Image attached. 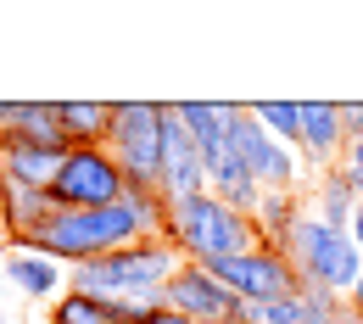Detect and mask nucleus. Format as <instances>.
Instances as JSON below:
<instances>
[{
  "label": "nucleus",
  "mask_w": 363,
  "mask_h": 324,
  "mask_svg": "<svg viewBox=\"0 0 363 324\" xmlns=\"http://www.w3.org/2000/svg\"><path fill=\"white\" fill-rule=\"evenodd\" d=\"M50 324H118L112 319V302H101V296H84V291H62L56 302H50Z\"/></svg>",
  "instance_id": "19"
},
{
  "label": "nucleus",
  "mask_w": 363,
  "mask_h": 324,
  "mask_svg": "<svg viewBox=\"0 0 363 324\" xmlns=\"http://www.w3.org/2000/svg\"><path fill=\"white\" fill-rule=\"evenodd\" d=\"M308 207H302V196L296 190H263V201H257V213H252V224L263 235V246H285V235L296 230V218H302Z\"/></svg>",
  "instance_id": "17"
},
{
  "label": "nucleus",
  "mask_w": 363,
  "mask_h": 324,
  "mask_svg": "<svg viewBox=\"0 0 363 324\" xmlns=\"http://www.w3.org/2000/svg\"><path fill=\"white\" fill-rule=\"evenodd\" d=\"M67 151H45V145H28L17 135H0V185H17V190H45L50 174L62 168Z\"/></svg>",
  "instance_id": "12"
},
{
  "label": "nucleus",
  "mask_w": 363,
  "mask_h": 324,
  "mask_svg": "<svg viewBox=\"0 0 363 324\" xmlns=\"http://www.w3.org/2000/svg\"><path fill=\"white\" fill-rule=\"evenodd\" d=\"M0 324H11V319H6V313H0Z\"/></svg>",
  "instance_id": "27"
},
{
  "label": "nucleus",
  "mask_w": 363,
  "mask_h": 324,
  "mask_svg": "<svg viewBox=\"0 0 363 324\" xmlns=\"http://www.w3.org/2000/svg\"><path fill=\"white\" fill-rule=\"evenodd\" d=\"M213 279L224 285L229 296L252 302V308H274L279 296L296 291V269H291L285 252H274V246H252V252H240V257L213 263Z\"/></svg>",
  "instance_id": "7"
},
{
  "label": "nucleus",
  "mask_w": 363,
  "mask_h": 324,
  "mask_svg": "<svg viewBox=\"0 0 363 324\" xmlns=\"http://www.w3.org/2000/svg\"><path fill=\"white\" fill-rule=\"evenodd\" d=\"M347 235H352V246H358V252H363V207H358V213H352V224H347Z\"/></svg>",
  "instance_id": "23"
},
{
  "label": "nucleus",
  "mask_w": 363,
  "mask_h": 324,
  "mask_svg": "<svg viewBox=\"0 0 363 324\" xmlns=\"http://www.w3.org/2000/svg\"><path fill=\"white\" fill-rule=\"evenodd\" d=\"M162 196L168 201H184V196H201L207 190V168H201V151L196 140L184 135V123L174 118V106L162 101Z\"/></svg>",
  "instance_id": "9"
},
{
  "label": "nucleus",
  "mask_w": 363,
  "mask_h": 324,
  "mask_svg": "<svg viewBox=\"0 0 363 324\" xmlns=\"http://www.w3.org/2000/svg\"><path fill=\"white\" fill-rule=\"evenodd\" d=\"M140 324H190L184 313H174V308H157V313H145Z\"/></svg>",
  "instance_id": "22"
},
{
  "label": "nucleus",
  "mask_w": 363,
  "mask_h": 324,
  "mask_svg": "<svg viewBox=\"0 0 363 324\" xmlns=\"http://www.w3.org/2000/svg\"><path fill=\"white\" fill-rule=\"evenodd\" d=\"M218 118H224V135H229V145H235V157L246 162V174L263 190H296L302 185V157H296L291 145H279V140L252 118V106L218 101Z\"/></svg>",
  "instance_id": "6"
},
{
  "label": "nucleus",
  "mask_w": 363,
  "mask_h": 324,
  "mask_svg": "<svg viewBox=\"0 0 363 324\" xmlns=\"http://www.w3.org/2000/svg\"><path fill=\"white\" fill-rule=\"evenodd\" d=\"M341 151H347V129H341V106L335 101H302V145H296V157H302V168H335L341 162Z\"/></svg>",
  "instance_id": "10"
},
{
  "label": "nucleus",
  "mask_w": 363,
  "mask_h": 324,
  "mask_svg": "<svg viewBox=\"0 0 363 324\" xmlns=\"http://www.w3.org/2000/svg\"><path fill=\"white\" fill-rule=\"evenodd\" d=\"M347 308H352V313L363 319V274H358V285H352V296H347Z\"/></svg>",
  "instance_id": "24"
},
{
  "label": "nucleus",
  "mask_w": 363,
  "mask_h": 324,
  "mask_svg": "<svg viewBox=\"0 0 363 324\" xmlns=\"http://www.w3.org/2000/svg\"><path fill=\"white\" fill-rule=\"evenodd\" d=\"M11 129V101H0V135Z\"/></svg>",
  "instance_id": "25"
},
{
  "label": "nucleus",
  "mask_w": 363,
  "mask_h": 324,
  "mask_svg": "<svg viewBox=\"0 0 363 324\" xmlns=\"http://www.w3.org/2000/svg\"><path fill=\"white\" fill-rule=\"evenodd\" d=\"M162 240L179 252L184 263H201V269H213V263H224V257H240V252L263 246L257 224H252L246 213L224 207L213 190H201V196H184V201H168Z\"/></svg>",
  "instance_id": "2"
},
{
  "label": "nucleus",
  "mask_w": 363,
  "mask_h": 324,
  "mask_svg": "<svg viewBox=\"0 0 363 324\" xmlns=\"http://www.w3.org/2000/svg\"><path fill=\"white\" fill-rule=\"evenodd\" d=\"M0 274L11 279L28 302H56L67 285H62V263H50L45 252H28V246H0Z\"/></svg>",
  "instance_id": "11"
},
{
  "label": "nucleus",
  "mask_w": 363,
  "mask_h": 324,
  "mask_svg": "<svg viewBox=\"0 0 363 324\" xmlns=\"http://www.w3.org/2000/svg\"><path fill=\"white\" fill-rule=\"evenodd\" d=\"M279 252H285V263L296 269V279L324 285V291H335V296H352V285H358V274H363V252L352 246V235L324 224V218H313V213L296 218V230L285 235Z\"/></svg>",
  "instance_id": "3"
},
{
  "label": "nucleus",
  "mask_w": 363,
  "mask_h": 324,
  "mask_svg": "<svg viewBox=\"0 0 363 324\" xmlns=\"http://www.w3.org/2000/svg\"><path fill=\"white\" fill-rule=\"evenodd\" d=\"M106 151L118 157L129 190L162 185V101H112Z\"/></svg>",
  "instance_id": "5"
},
{
  "label": "nucleus",
  "mask_w": 363,
  "mask_h": 324,
  "mask_svg": "<svg viewBox=\"0 0 363 324\" xmlns=\"http://www.w3.org/2000/svg\"><path fill=\"white\" fill-rule=\"evenodd\" d=\"M341 168H347V179H352V190H358V201H363V140H347Z\"/></svg>",
  "instance_id": "20"
},
{
  "label": "nucleus",
  "mask_w": 363,
  "mask_h": 324,
  "mask_svg": "<svg viewBox=\"0 0 363 324\" xmlns=\"http://www.w3.org/2000/svg\"><path fill=\"white\" fill-rule=\"evenodd\" d=\"M162 302H168L174 313H184L190 324H213V319H229L240 296H229L224 285L213 279V269H201V263H179L174 279H168V291H162Z\"/></svg>",
  "instance_id": "8"
},
{
  "label": "nucleus",
  "mask_w": 363,
  "mask_h": 324,
  "mask_svg": "<svg viewBox=\"0 0 363 324\" xmlns=\"http://www.w3.org/2000/svg\"><path fill=\"white\" fill-rule=\"evenodd\" d=\"M252 118L269 129L279 145H302V101H252Z\"/></svg>",
  "instance_id": "18"
},
{
  "label": "nucleus",
  "mask_w": 363,
  "mask_h": 324,
  "mask_svg": "<svg viewBox=\"0 0 363 324\" xmlns=\"http://www.w3.org/2000/svg\"><path fill=\"white\" fill-rule=\"evenodd\" d=\"M6 135L28 140V145H45V151H67L62 106H56V101H11V129H6Z\"/></svg>",
  "instance_id": "15"
},
{
  "label": "nucleus",
  "mask_w": 363,
  "mask_h": 324,
  "mask_svg": "<svg viewBox=\"0 0 363 324\" xmlns=\"http://www.w3.org/2000/svg\"><path fill=\"white\" fill-rule=\"evenodd\" d=\"M62 106V135L73 145H106L112 135V101H56Z\"/></svg>",
  "instance_id": "16"
},
{
  "label": "nucleus",
  "mask_w": 363,
  "mask_h": 324,
  "mask_svg": "<svg viewBox=\"0 0 363 324\" xmlns=\"http://www.w3.org/2000/svg\"><path fill=\"white\" fill-rule=\"evenodd\" d=\"M213 324H229V319H213Z\"/></svg>",
  "instance_id": "28"
},
{
  "label": "nucleus",
  "mask_w": 363,
  "mask_h": 324,
  "mask_svg": "<svg viewBox=\"0 0 363 324\" xmlns=\"http://www.w3.org/2000/svg\"><path fill=\"white\" fill-rule=\"evenodd\" d=\"M179 263H184L179 252L162 235H151V240H135L123 252H106V257L79 263L73 269V291L101 296V302H151V308H168L162 291H168V279H174Z\"/></svg>",
  "instance_id": "1"
},
{
  "label": "nucleus",
  "mask_w": 363,
  "mask_h": 324,
  "mask_svg": "<svg viewBox=\"0 0 363 324\" xmlns=\"http://www.w3.org/2000/svg\"><path fill=\"white\" fill-rule=\"evenodd\" d=\"M341 106V129H347V140H363V101H335Z\"/></svg>",
  "instance_id": "21"
},
{
  "label": "nucleus",
  "mask_w": 363,
  "mask_h": 324,
  "mask_svg": "<svg viewBox=\"0 0 363 324\" xmlns=\"http://www.w3.org/2000/svg\"><path fill=\"white\" fill-rule=\"evenodd\" d=\"M45 196H50L56 213H95V207L123 201L129 179H123V168H118V157L106 145H73L62 157V168L50 174Z\"/></svg>",
  "instance_id": "4"
},
{
  "label": "nucleus",
  "mask_w": 363,
  "mask_h": 324,
  "mask_svg": "<svg viewBox=\"0 0 363 324\" xmlns=\"http://www.w3.org/2000/svg\"><path fill=\"white\" fill-rule=\"evenodd\" d=\"M263 324H335L347 313V296H335V291H324V285H308V279H296V291L291 296H279L274 308H257Z\"/></svg>",
  "instance_id": "13"
},
{
  "label": "nucleus",
  "mask_w": 363,
  "mask_h": 324,
  "mask_svg": "<svg viewBox=\"0 0 363 324\" xmlns=\"http://www.w3.org/2000/svg\"><path fill=\"white\" fill-rule=\"evenodd\" d=\"M358 207H363V201H358V190H352V179H347L341 162L324 168V174H313V190H308V213H313V218L335 224V230H347Z\"/></svg>",
  "instance_id": "14"
},
{
  "label": "nucleus",
  "mask_w": 363,
  "mask_h": 324,
  "mask_svg": "<svg viewBox=\"0 0 363 324\" xmlns=\"http://www.w3.org/2000/svg\"><path fill=\"white\" fill-rule=\"evenodd\" d=\"M335 324H363V319H358V313H352V308H347V313H341V319H335Z\"/></svg>",
  "instance_id": "26"
}]
</instances>
